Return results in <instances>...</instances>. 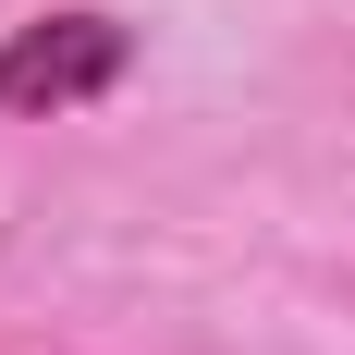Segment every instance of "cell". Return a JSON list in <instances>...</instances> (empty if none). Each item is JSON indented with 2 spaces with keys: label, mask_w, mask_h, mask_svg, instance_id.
Returning <instances> with one entry per match:
<instances>
[{
  "label": "cell",
  "mask_w": 355,
  "mask_h": 355,
  "mask_svg": "<svg viewBox=\"0 0 355 355\" xmlns=\"http://www.w3.org/2000/svg\"><path fill=\"white\" fill-rule=\"evenodd\" d=\"M123 73H135V25H110V12L12 25V37H0V123H62V110L110 98Z\"/></svg>",
  "instance_id": "cell-1"
}]
</instances>
